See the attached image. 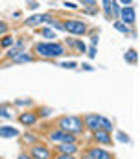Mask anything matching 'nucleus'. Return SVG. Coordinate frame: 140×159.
Here are the masks:
<instances>
[{
    "mask_svg": "<svg viewBox=\"0 0 140 159\" xmlns=\"http://www.w3.org/2000/svg\"><path fill=\"white\" fill-rule=\"evenodd\" d=\"M57 159H74V156H67V154H61Z\"/></svg>",
    "mask_w": 140,
    "mask_h": 159,
    "instance_id": "72a5a7b5",
    "label": "nucleus"
},
{
    "mask_svg": "<svg viewBox=\"0 0 140 159\" xmlns=\"http://www.w3.org/2000/svg\"><path fill=\"white\" fill-rule=\"evenodd\" d=\"M96 2L94 0H83V6H94Z\"/></svg>",
    "mask_w": 140,
    "mask_h": 159,
    "instance_id": "2f4dec72",
    "label": "nucleus"
},
{
    "mask_svg": "<svg viewBox=\"0 0 140 159\" xmlns=\"http://www.w3.org/2000/svg\"><path fill=\"white\" fill-rule=\"evenodd\" d=\"M17 159H32V156H28V154H19Z\"/></svg>",
    "mask_w": 140,
    "mask_h": 159,
    "instance_id": "473e14b6",
    "label": "nucleus"
},
{
    "mask_svg": "<svg viewBox=\"0 0 140 159\" xmlns=\"http://www.w3.org/2000/svg\"><path fill=\"white\" fill-rule=\"evenodd\" d=\"M65 7H72V9H74V7H76V4H68V2H65Z\"/></svg>",
    "mask_w": 140,
    "mask_h": 159,
    "instance_id": "c9c22d12",
    "label": "nucleus"
},
{
    "mask_svg": "<svg viewBox=\"0 0 140 159\" xmlns=\"http://www.w3.org/2000/svg\"><path fill=\"white\" fill-rule=\"evenodd\" d=\"M83 70H94V69H92L90 65H83Z\"/></svg>",
    "mask_w": 140,
    "mask_h": 159,
    "instance_id": "f704fd0d",
    "label": "nucleus"
},
{
    "mask_svg": "<svg viewBox=\"0 0 140 159\" xmlns=\"http://www.w3.org/2000/svg\"><path fill=\"white\" fill-rule=\"evenodd\" d=\"M116 139L120 141V143H131V139L125 135V133H122V131H118V135H116Z\"/></svg>",
    "mask_w": 140,
    "mask_h": 159,
    "instance_id": "5701e85b",
    "label": "nucleus"
},
{
    "mask_svg": "<svg viewBox=\"0 0 140 159\" xmlns=\"http://www.w3.org/2000/svg\"><path fill=\"white\" fill-rule=\"evenodd\" d=\"M114 28H116L118 32H122V34H127V32H129V26L124 24L122 20H114Z\"/></svg>",
    "mask_w": 140,
    "mask_h": 159,
    "instance_id": "aec40b11",
    "label": "nucleus"
},
{
    "mask_svg": "<svg viewBox=\"0 0 140 159\" xmlns=\"http://www.w3.org/2000/svg\"><path fill=\"white\" fill-rule=\"evenodd\" d=\"M30 61H33V57L30 54H26V52H22V54H19L15 57V63H30Z\"/></svg>",
    "mask_w": 140,
    "mask_h": 159,
    "instance_id": "a211bd4d",
    "label": "nucleus"
},
{
    "mask_svg": "<svg viewBox=\"0 0 140 159\" xmlns=\"http://www.w3.org/2000/svg\"><path fill=\"white\" fill-rule=\"evenodd\" d=\"M59 129L67 133H81L83 131V120L79 117H63L59 120Z\"/></svg>",
    "mask_w": 140,
    "mask_h": 159,
    "instance_id": "f03ea898",
    "label": "nucleus"
},
{
    "mask_svg": "<svg viewBox=\"0 0 140 159\" xmlns=\"http://www.w3.org/2000/svg\"><path fill=\"white\" fill-rule=\"evenodd\" d=\"M63 30L68 32L72 35H85L87 34V24L81 22V20H65L63 22Z\"/></svg>",
    "mask_w": 140,
    "mask_h": 159,
    "instance_id": "7ed1b4c3",
    "label": "nucleus"
},
{
    "mask_svg": "<svg viewBox=\"0 0 140 159\" xmlns=\"http://www.w3.org/2000/svg\"><path fill=\"white\" fill-rule=\"evenodd\" d=\"M103 11H105V15H107V19H111V15H112V11H111V0H103Z\"/></svg>",
    "mask_w": 140,
    "mask_h": 159,
    "instance_id": "4be33fe9",
    "label": "nucleus"
},
{
    "mask_svg": "<svg viewBox=\"0 0 140 159\" xmlns=\"http://www.w3.org/2000/svg\"><path fill=\"white\" fill-rule=\"evenodd\" d=\"M100 117H102V115H94V113H90V115L85 117V122H83V124H85L89 129L96 131V129H100Z\"/></svg>",
    "mask_w": 140,
    "mask_h": 159,
    "instance_id": "0eeeda50",
    "label": "nucleus"
},
{
    "mask_svg": "<svg viewBox=\"0 0 140 159\" xmlns=\"http://www.w3.org/2000/svg\"><path fill=\"white\" fill-rule=\"evenodd\" d=\"M15 104H32V100H30V98H26V100L19 98V100H15Z\"/></svg>",
    "mask_w": 140,
    "mask_h": 159,
    "instance_id": "c85d7f7f",
    "label": "nucleus"
},
{
    "mask_svg": "<svg viewBox=\"0 0 140 159\" xmlns=\"http://www.w3.org/2000/svg\"><path fill=\"white\" fill-rule=\"evenodd\" d=\"M39 34H41L42 37H46V39H52V41L55 39V35H57V34H55L52 28H46V26H44V28H41V30H39Z\"/></svg>",
    "mask_w": 140,
    "mask_h": 159,
    "instance_id": "f3484780",
    "label": "nucleus"
},
{
    "mask_svg": "<svg viewBox=\"0 0 140 159\" xmlns=\"http://www.w3.org/2000/svg\"><path fill=\"white\" fill-rule=\"evenodd\" d=\"M120 17H122V22L129 26V24L135 22V9H133L131 6H127V7L120 9Z\"/></svg>",
    "mask_w": 140,
    "mask_h": 159,
    "instance_id": "423d86ee",
    "label": "nucleus"
},
{
    "mask_svg": "<svg viewBox=\"0 0 140 159\" xmlns=\"http://www.w3.org/2000/svg\"><path fill=\"white\" fill-rule=\"evenodd\" d=\"M124 59H125L127 63H137V61H138V54H137V50H135V48H129V50L124 54Z\"/></svg>",
    "mask_w": 140,
    "mask_h": 159,
    "instance_id": "2eb2a0df",
    "label": "nucleus"
},
{
    "mask_svg": "<svg viewBox=\"0 0 140 159\" xmlns=\"http://www.w3.org/2000/svg\"><path fill=\"white\" fill-rule=\"evenodd\" d=\"M98 35H92V39H90V46H96V43H98Z\"/></svg>",
    "mask_w": 140,
    "mask_h": 159,
    "instance_id": "c756f323",
    "label": "nucleus"
},
{
    "mask_svg": "<svg viewBox=\"0 0 140 159\" xmlns=\"http://www.w3.org/2000/svg\"><path fill=\"white\" fill-rule=\"evenodd\" d=\"M112 128H114V124H112V120L105 119V117H100V129H103V131H112Z\"/></svg>",
    "mask_w": 140,
    "mask_h": 159,
    "instance_id": "dca6fc26",
    "label": "nucleus"
},
{
    "mask_svg": "<svg viewBox=\"0 0 140 159\" xmlns=\"http://www.w3.org/2000/svg\"><path fill=\"white\" fill-rule=\"evenodd\" d=\"M6 32H7V24H6L4 20H0V35H2V34H6Z\"/></svg>",
    "mask_w": 140,
    "mask_h": 159,
    "instance_id": "cd10ccee",
    "label": "nucleus"
},
{
    "mask_svg": "<svg viewBox=\"0 0 140 159\" xmlns=\"http://www.w3.org/2000/svg\"><path fill=\"white\" fill-rule=\"evenodd\" d=\"M87 52H89V56H90V57H96V46H89V48H87Z\"/></svg>",
    "mask_w": 140,
    "mask_h": 159,
    "instance_id": "bb28decb",
    "label": "nucleus"
},
{
    "mask_svg": "<svg viewBox=\"0 0 140 159\" xmlns=\"http://www.w3.org/2000/svg\"><path fill=\"white\" fill-rule=\"evenodd\" d=\"M19 120H20L24 126H32V124H35V120H37V115H35V113H22V115L19 117Z\"/></svg>",
    "mask_w": 140,
    "mask_h": 159,
    "instance_id": "4468645a",
    "label": "nucleus"
},
{
    "mask_svg": "<svg viewBox=\"0 0 140 159\" xmlns=\"http://www.w3.org/2000/svg\"><path fill=\"white\" fill-rule=\"evenodd\" d=\"M50 157V150L46 146H33L32 148V159H48Z\"/></svg>",
    "mask_w": 140,
    "mask_h": 159,
    "instance_id": "6e6552de",
    "label": "nucleus"
},
{
    "mask_svg": "<svg viewBox=\"0 0 140 159\" xmlns=\"http://www.w3.org/2000/svg\"><path fill=\"white\" fill-rule=\"evenodd\" d=\"M52 113V109H48V107H42L41 111H39V117H48Z\"/></svg>",
    "mask_w": 140,
    "mask_h": 159,
    "instance_id": "a878e982",
    "label": "nucleus"
},
{
    "mask_svg": "<svg viewBox=\"0 0 140 159\" xmlns=\"http://www.w3.org/2000/svg\"><path fill=\"white\" fill-rule=\"evenodd\" d=\"M94 139L100 144H111L112 143V137L109 135V131H103V129H96L94 131Z\"/></svg>",
    "mask_w": 140,
    "mask_h": 159,
    "instance_id": "9d476101",
    "label": "nucleus"
},
{
    "mask_svg": "<svg viewBox=\"0 0 140 159\" xmlns=\"http://www.w3.org/2000/svg\"><path fill=\"white\" fill-rule=\"evenodd\" d=\"M59 65H61L63 69H76V67H77L74 61H63V63H59Z\"/></svg>",
    "mask_w": 140,
    "mask_h": 159,
    "instance_id": "b1692460",
    "label": "nucleus"
},
{
    "mask_svg": "<svg viewBox=\"0 0 140 159\" xmlns=\"http://www.w3.org/2000/svg\"><path fill=\"white\" fill-rule=\"evenodd\" d=\"M26 141H28V143H33V141H35V137L32 135V133H26Z\"/></svg>",
    "mask_w": 140,
    "mask_h": 159,
    "instance_id": "7c9ffc66",
    "label": "nucleus"
},
{
    "mask_svg": "<svg viewBox=\"0 0 140 159\" xmlns=\"http://www.w3.org/2000/svg\"><path fill=\"white\" fill-rule=\"evenodd\" d=\"M61 154H67V156H74L76 150H77V144L76 143H61L59 148H57Z\"/></svg>",
    "mask_w": 140,
    "mask_h": 159,
    "instance_id": "9b49d317",
    "label": "nucleus"
},
{
    "mask_svg": "<svg viewBox=\"0 0 140 159\" xmlns=\"http://www.w3.org/2000/svg\"><path fill=\"white\" fill-rule=\"evenodd\" d=\"M52 17L48 13H42V15H33L30 19H26V26H35V24H42V22H48Z\"/></svg>",
    "mask_w": 140,
    "mask_h": 159,
    "instance_id": "1a4fd4ad",
    "label": "nucleus"
},
{
    "mask_svg": "<svg viewBox=\"0 0 140 159\" xmlns=\"http://www.w3.org/2000/svg\"><path fill=\"white\" fill-rule=\"evenodd\" d=\"M83 159H90V157H89V156H85V157H83Z\"/></svg>",
    "mask_w": 140,
    "mask_h": 159,
    "instance_id": "e433bc0d",
    "label": "nucleus"
},
{
    "mask_svg": "<svg viewBox=\"0 0 140 159\" xmlns=\"http://www.w3.org/2000/svg\"><path fill=\"white\" fill-rule=\"evenodd\" d=\"M0 117H4V119H11V111L6 109V107H0Z\"/></svg>",
    "mask_w": 140,
    "mask_h": 159,
    "instance_id": "393cba45",
    "label": "nucleus"
},
{
    "mask_svg": "<svg viewBox=\"0 0 140 159\" xmlns=\"http://www.w3.org/2000/svg\"><path fill=\"white\" fill-rule=\"evenodd\" d=\"M22 50H24V41H19L13 48L7 50V57H13V59H15L19 54H22Z\"/></svg>",
    "mask_w": 140,
    "mask_h": 159,
    "instance_id": "ddd939ff",
    "label": "nucleus"
},
{
    "mask_svg": "<svg viewBox=\"0 0 140 159\" xmlns=\"http://www.w3.org/2000/svg\"><path fill=\"white\" fill-rule=\"evenodd\" d=\"M50 141L52 143H76V137L72 135V133H67V131H63V129H54L52 133H50Z\"/></svg>",
    "mask_w": 140,
    "mask_h": 159,
    "instance_id": "20e7f679",
    "label": "nucleus"
},
{
    "mask_svg": "<svg viewBox=\"0 0 140 159\" xmlns=\"http://www.w3.org/2000/svg\"><path fill=\"white\" fill-rule=\"evenodd\" d=\"M17 135H19V129H17V128H11V126H0V137L9 139V137H17Z\"/></svg>",
    "mask_w": 140,
    "mask_h": 159,
    "instance_id": "f8f14e48",
    "label": "nucleus"
},
{
    "mask_svg": "<svg viewBox=\"0 0 140 159\" xmlns=\"http://www.w3.org/2000/svg\"><path fill=\"white\" fill-rule=\"evenodd\" d=\"M35 50L42 57H59L65 54V46L61 43H37Z\"/></svg>",
    "mask_w": 140,
    "mask_h": 159,
    "instance_id": "f257e3e1",
    "label": "nucleus"
},
{
    "mask_svg": "<svg viewBox=\"0 0 140 159\" xmlns=\"http://www.w3.org/2000/svg\"><path fill=\"white\" fill-rule=\"evenodd\" d=\"M68 44H74V46H76L79 52H83V54L87 52V44H85V43H81V41H72V39H68Z\"/></svg>",
    "mask_w": 140,
    "mask_h": 159,
    "instance_id": "6ab92c4d",
    "label": "nucleus"
},
{
    "mask_svg": "<svg viewBox=\"0 0 140 159\" xmlns=\"http://www.w3.org/2000/svg\"><path fill=\"white\" fill-rule=\"evenodd\" d=\"M87 156L90 159H112V154L103 150V148H89Z\"/></svg>",
    "mask_w": 140,
    "mask_h": 159,
    "instance_id": "39448f33",
    "label": "nucleus"
},
{
    "mask_svg": "<svg viewBox=\"0 0 140 159\" xmlns=\"http://www.w3.org/2000/svg\"><path fill=\"white\" fill-rule=\"evenodd\" d=\"M0 44H2L4 48L13 46V37H11V35H4V37H2V41H0Z\"/></svg>",
    "mask_w": 140,
    "mask_h": 159,
    "instance_id": "412c9836",
    "label": "nucleus"
}]
</instances>
